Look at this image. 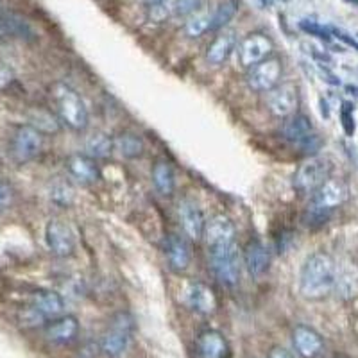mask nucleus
<instances>
[{
	"mask_svg": "<svg viewBox=\"0 0 358 358\" xmlns=\"http://www.w3.org/2000/svg\"><path fill=\"white\" fill-rule=\"evenodd\" d=\"M337 264L328 252H313L299 274V294L308 301H321L334 292Z\"/></svg>",
	"mask_w": 358,
	"mask_h": 358,
	"instance_id": "f257e3e1",
	"label": "nucleus"
},
{
	"mask_svg": "<svg viewBox=\"0 0 358 358\" xmlns=\"http://www.w3.org/2000/svg\"><path fill=\"white\" fill-rule=\"evenodd\" d=\"M52 99L56 104V113L59 122L65 124L72 131H85L88 127L90 115L88 108H86L85 101L81 95L69 85L57 83L52 86Z\"/></svg>",
	"mask_w": 358,
	"mask_h": 358,
	"instance_id": "f03ea898",
	"label": "nucleus"
},
{
	"mask_svg": "<svg viewBox=\"0 0 358 358\" xmlns=\"http://www.w3.org/2000/svg\"><path fill=\"white\" fill-rule=\"evenodd\" d=\"M348 185L337 178H328L317 192L312 196V206L308 210L310 222L312 224H322L328 217L331 215L334 210L346 203L348 199Z\"/></svg>",
	"mask_w": 358,
	"mask_h": 358,
	"instance_id": "7ed1b4c3",
	"label": "nucleus"
},
{
	"mask_svg": "<svg viewBox=\"0 0 358 358\" xmlns=\"http://www.w3.org/2000/svg\"><path fill=\"white\" fill-rule=\"evenodd\" d=\"M331 174V162L326 158H310L296 171L292 179L294 190L299 196H313L317 188L324 183Z\"/></svg>",
	"mask_w": 358,
	"mask_h": 358,
	"instance_id": "20e7f679",
	"label": "nucleus"
},
{
	"mask_svg": "<svg viewBox=\"0 0 358 358\" xmlns=\"http://www.w3.org/2000/svg\"><path fill=\"white\" fill-rule=\"evenodd\" d=\"M43 149V133L31 124L17 127L9 142V155L18 165L33 162Z\"/></svg>",
	"mask_w": 358,
	"mask_h": 358,
	"instance_id": "39448f33",
	"label": "nucleus"
},
{
	"mask_svg": "<svg viewBox=\"0 0 358 358\" xmlns=\"http://www.w3.org/2000/svg\"><path fill=\"white\" fill-rule=\"evenodd\" d=\"M131 335H133V319H131V315L124 312L117 313L101 338L102 353L110 358L122 357L124 351L129 346Z\"/></svg>",
	"mask_w": 358,
	"mask_h": 358,
	"instance_id": "423d86ee",
	"label": "nucleus"
},
{
	"mask_svg": "<svg viewBox=\"0 0 358 358\" xmlns=\"http://www.w3.org/2000/svg\"><path fill=\"white\" fill-rule=\"evenodd\" d=\"M210 258H212V271L217 280L224 287H235L241 280L242 271L241 255H238L236 244L210 251Z\"/></svg>",
	"mask_w": 358,
	"mask_h": 358,
	"instance_id": "0eeeda50",
	"label": "nucleus"
},
{
	"mask_svg": "<svg viewBox=\"0 0 358 358\" xmlns=\"http://www.w3.org/2000/svg\"><path fill=\"white\" fill-rule=\"evenodd\" d=\"M274 50L273 40L264 33H252L245 36L244 40L238 41L236 45V59L242 69L249 70L252 66H257L258 63L265 62L267 57H271Z\"/></svg>",
	"mask_w": 358,
	"mask_h": 358,
	"instance_id": "6e6552de",
	"label": "nucleus"
},
{
	"mask_svg": "<svg viewBox=\"0 0 358 358\" xmlns=\"http://www.w3.org/2000/svg\"><path fill=\"white\" fill-rule=\"evenodd\" d=\"M283 78V63L280 57H267L265 62L258 63L257 66L248 70L245 76V83L249 88L257 94H267L268 90H273L278 86Z\"/></svg>",
	"mask_w": 358,
	"mask_h": 358,
	"instance_id": "1a4fd4ad",
	"label": "nucleus"
},
{
	"mask_svg": "<svg viewBox=\"0 0 358 358\" xmlns=\"http://www.w3.org/2000/svg\"><path fill=\"white\" fill-rule=\"evenodd\" d=\"M281 134H283V138L303 147L306 151H317L321 147V140H319L317 134L313 133L308 117L301 113H294L290 117L283 118Z\"/></svg>",
	"mask_w": 358,
	"mask_h": 358,
	"instance_id": "9d476101",
	"label": "nucleus"
},
{
	"mask_svg": "<svg viewBox=\"0 0 358 358\" xmlns=\"http://www.w3.org/2000/svg\"><path fill=\"white\" fill-rule=\"evenodd\" d=\"M265 106L274 117L287 118L297 113L299 108V92L292 83H280L265 94Z\"/></svg>",
	"mask_w": 358,
	"mask_h": 358,
	"instance_id": "9b49d317",
	"label": "nucleus"
},
{
	"mask_svg": "<svg viewBox=\"0 0 358 358\" xmlns=\"http://www.w3.org/2000/svg\"><path fill=\"white\" fill-rule=\"evenodd\" d=\"M47 248L57 258H69L76 252V235L69 224L59 219L49 220L45 228Z\"/></svg>",
	"mask_w": 358,
	"mask_h": 358,
	"instance_id": "f8f14e48",
	"label": "nucleus"
},
{
	"mask_svg": "<svg viewBox=\"0 0 358 358\" xmlns=\"http://www.w3.org/2000/svg\"><path fill=\"white\" fill-rule=\"evenodd\" d=\"M236 229L235 224L229 217L226 215H215L210 220H206L204 226L203 238L206 242L210 251H215L220 248H228V245L235 244Z\"/></svg>",
	"mask_w": 358,
	"mask_h": 358,
	"instance_id": "ddd939ff",
	"label": "nucleus"
},
{
	"mask_svg": "<svg viewBox=\"0 0 358 358\" xmlns=\"http://www.w3.org/2000/svg\"><path fill=\"white\" fill-rule=\"evenodd\" d=\"M183 303L199 315H212L217 312V296L213 289L201 283V281H192L183 290Z\"/></svg>",
	"mask_w": 358,
	"mask_h": 358,
	"instance_id": "4468645a",
	"label": "nucleus"
},
{
	"mask_svg": "<svg viewBox=\"0 0 358 358\" xmlns=\"http://www.w3.org/2000/svg\"><path fill=\"white\" fill-rule=\"evenodd\" d=\"M292 344L297 355H301L303 358H319L324 353V341H322L321 334L305 324L294 328Z\"/></svg>",
	"mask_w": 358,
	"mask_h": 358,
	"instance_id": "2eb2a0df",
	"label": "nucleus"
},
{
	"mask_svg": "<svg viewBox=\"0 0 358 358\" xmlns=\"http://www.w3.org/2000/svg\"><path fill=\"white\" fill-rule=\"evenodd\" d=\"M179 222H181L183 233L188 238H192V241L203 238L206 219H204L203 210L199 208V204L190 199L181 201L179 203Z\"/></svg>",
	"mask_w": 358,
	"mask_h": 358,
	"instance_id": "dca6fc26",
	"label": "nucleus"
},
{
	"mask_svg": "<svg viewBox=\"0 0 358 358\" xmlns=\"http://www.w3.org/2000/svg\"><path fill=\"white\" fill-rule=\"evenodd\" d=\"M79 334V321L73 315H63V317L50 319V322L45 326V338L50 344L56 346H65L70 344Z\"/></svg>",
	"mask_w": 358,
	"mask_h": 358,
	"instance_id": "f3484780",
	"label": "nucleus"
},
{
	"mask_svg": "<svg viewBox=\"0 0 358 358\" xmlns=\"http://www.w3.org/2000/svg\"><path fill=\"white\" fill-rule=\"evenodd\" d=\"M236 45H238V38H236L235 31L233 29H224L222 33L217 34L212 43L208 45L206 62L213 66L222 65L235 52Z\"/></svg>",
	"mask_w": 358,
	"mask_h": 358,
	"instance_id": "a211bd4d",
	"label": "nucleus"
},
{
	"mask_svg": "<svg viewBox=\"0 0 358 358\" xmlns=\"http://www.w3.org/2000/svg\"><path fill=\"white\" fill-rule=\"evenodd\" d=\"M66 172L81 185H94L101 179V171L94 158L86 155H73L66 159Z\"/></svg>",
	"mask_w": 358,
	"mask_h": 358,
	"instance_id": "6ab92c4d",
	"label": "nucleus"
},
{
	"mask_svg": "<svg viewBox=\"0 0 358 358\" xmlns=\"http://www.w3.org/2000/svg\"><path fill=\"white\" fill-rule=\"evenodd\" d=\"M196 351L199 358H228L229 346L220 331L206 330L197 337Z\"/></svg>",
	"mask_w": 358,
	"mask_h": 358,
	"instance_id": "aec40b11",
	"label": "nucleus"
},
{
	"mask_svg": "<svg viewBox=\"0 0 358 358\" xmlns=\"http://www.w3.org/2000/svg\"><path fill=\"white\" fill-rule=\"evenodd\" d=\"M244 265L252 278H262L271 267V252L262 242H249L244 251Z\"/></svg>",
	"mask_w": 358,
	"mask_h": 358,
	"instance_id": "412c9836",
	"label": "nucleus"
},
{
	"mask_svg": "<svg viewBox=\"0 0 358 358\" xmlns=\"http://www.w3.org/2000/svg\"><path fill=\"white\" fill-rule=\"evenodd\" d=\"M31 306L36 312H40L45 319H56L62 315L65 301L54 290H36L31 297Z\"/></svg>",
	"mask_w": 358,
	"mask_h": 358,
	"instance_id": "4be33fe9",
	"label": "nucleus"
},
{
	"mask_svg": "<svg viewBox=\"0 0 358 358\" xmlns=\"http://www.w3.org/2000/svg\"><path fill=\"white\" fill-rule=\"evenodd\" d=\"M167 258L169 265L174 273H185L190 267L192 262V251L188 242L185 241L183 236L172 235L169 236L167 241Z\"/></svg>",
	"mask_w": 358,
	"mask_h": 358,
	"instance_id": "5701e85b",
	"label": "nucleus"
},
{
	"mask_svg": "<svg viewBox=\"0 0 358 358\" xmlns=\"http://www.w3.org/2000/svg\"><path fill=\"white\" fill-rule=\"evenodd\" d=\"M0 38H20V40H33L34 31L24 18L13 13L0 11Z\"/></svg>",
	"mask_w": 358,
	"mask_h": 358,
	"instance_id": "b1692460",
	"label": "nucleus"
},
{
	"mask_svg": "<svg viewBox=\"0 0 358 358\" xmlns=\"http://www.w3.org/2000/svg\"><path fill=\"white\" fill-rule=\"evenodd\" d=\"M335 292L342 299H351L358 294V271L351 264L337 265L335 273Z\"/></svg>",
	"mask_w": 358,
	"mask_h": 358,
	"instance_id": "393cba45",
	"label": "nucleus"
},
{
	"mask_svg": "<svg viewBox=\"0 0 358 358\" xmlns=\"http://www.w3.org/2000/svg\"><path fill=\"white\" fill-rule=\"evenodd\" d=\"M152 185L159 196H172L176 188V176L171 163L163 162V159L156 162V165L152 167Z\"/></svg>",
	"mask_w": 358,
	"mask_h": 358,
	"instance_id": "a878e982",
	"label": "nucleus"
},
{
	"mask_svg": "<svg viewBox=\"0 0 358 358\" xmlns=\"http://www.w3.org/2000/svg\"><path fill=\"white\" fill-rule=\"evenodd\" d=\"M85 149H86V156H90V158H94V159L108 158V156L113 152L115 142L113 138L108 136V134L94 133V134H90L88 138H86Z\"/></svg>",
	"mask_w": 358,
	"mask_h": 358,
	"instance_id": "bb28decb",
	"label": "nucleus"
},
{
	"mask_svg": "<svg viewBox=\"0 0 358 358\" xmlns=\"http://www.w3.org/2000/svg\"><path fill=\"white\" fill-rule=\"evenodd\" d=\"M113 142H115V149H117L124 158H129V159L140 158V156L143 155V151H145V145H143L142 138L133 133L120 134V136H117Z\"/></svg>",
	"mask_w": 358,
	"mask_h": 358,
	"instance_id": "cd10ccee",
	"label": "nucleus"
},
{
	"mask_svg": "<svg viewBox=\"0 0 358 358\" xmlns=\"http://www.w3.org/2000/svg\"><path fill=\"white\" fill-rule=\"evenodd\" d=\"M236 13V2L235 0H222L215 8L213 15L210 17V33H215L228 25L231 18L235 17Z\"/></svg>",
	"mask_w": 358,
	"mask_h": 358,
	"instance_id": "c85d7f7f",
	"label": "nucleus"
},
{
	"mask_svg": "<svg viewBox=\"0 0 358 358\" xmlns=\"http://www.w3.org/2000/svg\"><path fill=\"white\" fill-rule=\"evenodd\" d=\"M49 197L52 203L62 204V206H70L73 201V188L69 183H65V181H56L50 187Z\"/></svg>",
	"mask_w": 358,
	"mask_h": 358,
	"instance_id": "c756f323",
	"label": "nucleus"
},
{
	"mask_svg": "<svg viewBox=\"0 0 358 358\" xmlns=\"http://www.w3.org/2000/svg\"><path fill=\"white\" fill-rule=\"evenodd\" d=\"M185 31L190 38H199L210 33V17L208 15H196L194 18H190V22H187Z\"/></svg>",
	"mask_w": 358,
	"mask_h": 358,
	"instance_id": "7c9ffc66",
	"label": "nucleus"
},
{
	"mask_svg": "<svg viewBox=\"0 0 358 358\" xmlns=\"http://www.w3.org/2000/svg\"><path fill=\"white\" fill-rule=\"evenodd\" d=\"M299 29L310 34V36H317L322 38V40H331V36H334L330 25H322L315 20H301L299 22Z\"/></svg>",
	"mask_w": 358,
	"mask_h": 358,
	"instance_id": "2f4dec72",
	"label": "nucleus"
},
{
	"mask_svg": "<svg viewBox=\"0 0 358 358\" xmlns=\"http://www.w3.org/2000/svg\"><path fill=\"white\" fill-rule=\"evenodd\" d=\"M204 0H174L176 17H188L192 13L199 11Z\"/></svg>",
	"mask_w": 358,
	"mask_h": 358,
	"instance_id": "473e14b6",
	"label": "nucleus"
},
{
	"mask_svg": "<svg viewBox=\"0 0 358 358\" xmlns=\"http://www.w3.org/2000/svg\"><path fill=\"white\" fill-rule=\"evenodd\" d=\"M341 118H342V127L346 131L348 136L355 133V117H353V104L351 102H344L341 110Z\"/></svg>",
	"mask_w": 358,
	"mask_h": 358,
	"instance_id": "72a5a7b5",
	"label": "nucleus"
},
{
	"mask_svg": "<svg viewBox=\"0 0 358 358\" xmlns=\"http://www.w3.org/2000/svg\"><path fill=\"white\" fill-rule=\"evenodd\" d=\"M13 81H15V72H13V69L8 63L0 62V92L8 90L13 85Z\"/></svg>",
	"mask_w": 358,
	"mask_h": 358,
	"instance_id": "f704fd0d",
	"label": "nucleus"
},
{
	"mask_svg": "<svg viewBox=\"0 0 358 358\" xmlns=\"http://www.w3.org/2000/svg\"><path fill=\"white\" fill-rule=\"evenodd\" d=\"M11 199H13L11 185L6 183V181H2V179H0V206H6V204H8Z\"/></svg>",
	"mask_w": 358,
	"mask_h": 358,
	"instance_id": "c9c22d12",
	"label": "nucleus"
},
{
	"mask_svg": "<svg viewBox=\"0 0 358 358\" xmlns=\"http://www.w3.org/2000/svg\"><path fill=\"white\" fill-rule=\"evenodd\" d=\"M268 358H294V357L289 353V351L283 350V348H273L271 353H268Z\"/></svg>",
	"mask_w": 358,
	"mask_h": 358,
	"instance_id": "e433bc0d",
	"label": "nucleus"
},
{
	"mask_svg": "<svg viewBox=\"0 0 358 358\" xmlns=\"http://www.w3.org/2000/svg\"><path fill=\"white\" fill-rule=\"evenodd\" d=\"M147 8H156V6L163 4V0H143Z\"/></svg>",
	"mask_w": 358,
	"mask_h": 358,
	"instance_id": "4c0bfd02",
	"label": "nucleus"
},
{
	"mask_svg": "<svg viewBox=\"0 0 358 358\" xmlns=\"http://www.w3.org/2000/svg\"><path fill=\"white\" fill-rule=\"evenodd\" d=\"M348 4H353V6H358V0H346Z\"/></svg>",
	"mask_w": 358,
	"mask_h": 358,
	"instance_id": "58836bf2",
	"label": "nucleus"
}]
</instances>
